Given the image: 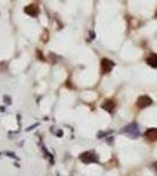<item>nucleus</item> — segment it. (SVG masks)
<instances>
[{
    "label": "nucleus",
    "mask_w": 157,
    "mask_h": 176,
    "mask_svg": "<svg viewBox=\"0 0 157 176\" xmlns=\"http://www.w3.org/2000/svg\"><path fill=\"white\" fill-rule=\"evenodd\" d=\"M152 103V100L150 99L149 96H147V95H142V96H140L138 98V100H137V107L138 108H145L148 107V106H150Z\"/></svg>",
    "instance_id": "obj_1"
},
{
    "label": "nucleus",
    "mask_w": 157,
    "mask_h": 176,
    "mask_svg": "<svg viewBox=\"0 0 157 176\" xmlns=\"http://www.w3.org/2000/svg\"><path fill=\"white\" fill-rule=\"evenodd\" d=\"M112 67H114V62L112 60H109V59H103L102 62H101V70H102L103 74L109 73L112 69Z\"/></svg>",
    "instance_id": "obj_2"
},
{
    "label": "nucleus",
    "mask_w": 157,
    "mask_h": 176,
    "mask_svg": "<svg viewBox=\"0 0 157 176\" xmlns=\"http://www.w3.org/2000/svg\"><path fill=\"white\" fill-rule=\"evenodd\" d=\"M80 159H81L83 162H86V163H91V162H96L97 161L96 155H94V154L90 153V152H86V153H83L82 155L80 156Z\"/></svg>",
    "instance_id": "obj_3"
},
{
    "label": "nucleus",
    "mask_w": 157,
    "mask_h": 176,
    "mask_svg": "<svg viewBox=\"0 0 157 176\" xmlns=\"http://www.w3.org/2000/svg\"><path fill=\"white\" fill-rule=\"evenodd\" d=\"M25 13L28 14L30 16H35L39 14V7H37L35 4H30V5H27L25 7Z\"/></svg>",
    "instance_id": "obj_4"
},
{
    "label": "nucleus",
    "mask_w": 157,
    "mask_h": 176,
    "mask_svg": "<svg viewBox=\"0 0 157 176\" xmlns=\"http://www.w3.org/2000/svg\"><path fill=\"white\" fill-rule=\"evenodd\" d=\"M124 131H127L130 136L135 138V136L138 135V126H137L136 123H130L129 126H127V127L124 128Z\"/></svg>",
    "instance_id": "obj_5"
},
{
    "label": "nucleus",
    "mask_w": 157,
    "mask_h": 176,
    "mask_svg": "<svg viewBox=\"0 0 157 176\" xmlns=\"http://www.w3.org/2000/svg\"><path fill=\"white\" fill-rule=\"evenodd\" d=\"M144 136H145V138L150 140V141L156 140L157 138V128H150V129H148L145 133H144Z\"/></svg>",
    "instance_id": "obj_6"
},
{
    "label": "nucleus",
    "mask_w": 157,
    "mask_h": 176,
    "mask_svg": "<svg viewBox=\"0 0 157 176\" xmlns=\"http://www.w3.org/2000/svg\"><path fill=\"white\" fill-rule=\"evenodd\" d=\"M147 63L154 68H157V54H151L150 56H148Z\"/></svg>",
    "instance_id": "obj_7"
},
{
    "label": "nucleus",
    "mask_w": 157,
    "mask_h": 176,
    "mask_svg": "<svg viewBox=\"0 0 157 176\" xmlns=\"http://www.w3.org/2000/svg\"><path fill=\"white\" fill-rule=\"evenodd\" d=\"M102 108L108 110V112H112V109L115 108V103H114L112 100H105V103L102 105Z\"/></svg>",
    "instance_id": "obj_8"
},
{
    "label": "nucleus",
    "mask_w": 157,
    "mask_h": 176,
    "mask_svg": "<svg viewBox=\"0 0 157 176\" xmlns=\"http://www.w3.org/2000/svg\"><path fill=\"white\" fill-rule=\"evenodd\" d=\"M154 168L157 170V162H155V163H154Z\"/></svg>",
    "instance_id": "obj_9"
},
{
    "label": "nucleus",
    "mask_w": 157,
    "mask_h": 176,
    "mask_svg": "<svg viewBox=\"0 0 157 176\" xmlns=\"http://www.w3.org/2000/svg\"><path fill=\"white\" fill-rule=\"evenodd\" d=\"M156 16H157V12H156Z\"/></svg>",
    "instance_id": "obj_10"
}]
</instances>
